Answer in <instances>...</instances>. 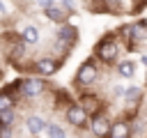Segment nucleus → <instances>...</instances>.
I'll list each match as a JSON object with an SVG mask.
<instances>
[{
    "mask_svg": "<svg viewBox=\"0 0 147 138\" xmlns=\"http://www.w3.org/2000/svg\"><path fill=\"white\" fill-rule=\"evenodd\" d=\"M117 55H119V46H117V41H115L113 37H106L103 41H99V46H96V57H99L101 62H115Z\"/></svg>",
    "mask_w": 147,
    "mask_h": 138,
    "instance_id": "1",
    "label": "nucleus"
},
{
    "mask_svg": "<svg viewBox=\"0 0 147 138\" xmlns=\"http://www.w3.org/2000/svg\"><path fill=\"white\" fill-rule=\"evenodd\" d=\"M96 78H99L96 62H94V60H85V62H83V67H80V69H78V74H76V83L85 87V85H92Z\"/></svg>",
    "mask_w": 147,
    "mask_h": 138,
    "instance_id": "2",
    "label": "nucleus"
},
{
    "mask_svg": "<svg viewBox=\"0 0 147 138\" xmlns=\"http://www.w3.org/2000/svg\"><path fill=\"white\" fill-rule=\"evenodd\" d=\"M18 87H21L23 97L34 99V97H39V94L46 90V83H44L41 78H23V80L18 83Z\"/></svg>",
    "mask_w": 147,
    "mask_h": 138,
    "instance_id": "3",
    "label": "nucleus"
},
{
    "mask_svg": "<svg viewBox=\"0 0 147 138\" xmlns=\"http://www.w3.org/2000/svg\"><path fill=\"white\" fill-rule=\"evenodd\" d=\"M110 120L106 117V115H101V113H96L94 117H92V122H90V126H92V133L94 136H99V138H106L108 136V131H110Z\"/></svg>",
    "mask_w": 147,
    "mask_h": 138,
    "instance_id": "4",
    "label": "nucleus"
},
{
    "mask_svg": "<svg viewBox=\"0 0 147 138\" xmlns=\"http://www.w3.org/2000/svg\"><path fill=\"white\" fill-rule=\"evenodd\" d=\"M124 37H129V41H131V44L147 39V23H142V21H140V23L126 25V28H124Z\"/></svg>",
    "mask_w": 147,
    "mask_h": 138,
    "instance_id": "5",
    "label": "nucleus"
},
{
    "mask_svg": "<svg viewBox=\"0 0 147 138\" xmlns=\"http://www.w3.org/2000/svg\"><path fill=\"white\" fill-rule=\"evenodd\" d=\"M87 117H90V115H87L78 103H71V106L67 108V120H69L74 126H85V124H87Z\"/></svg>",
    "mask_w": 147,
    "mask_h": 138,
    "instance_id": "6",
    "label": "nucleus"
},
{
    "mask_svg": "<svg viewBox=\"0 0 147 138\" xmlns=\"http://www.w3.org/2000/svg\"><path fill=\"white\" fill-rule=\"evenodd\" d=\"M34 69H37L41 76H53V74L60 69V62H57L55 57H41V60H37Z\"/></svg>",
    "mask_w": 147,
    "mask_h": 138,
    "instance_id": "7",
    "label": "nucleus"
},
{
    "mask_svg": "<svg viewBox=\"0 0 147 138\" xmlns=\"http://www.w3.org/2000/svg\"><path fill=\"white\" fill-rule=\"evenodd\" d=\"M57 37H60V44L71 46V44H76V39H78V30H76L71 23H64V25H60Z\"/></svg>",
    "mask_w": 147,
    "mask_h": 138,
    "instance_id": "8",
    "label": "nucleus"
},
{
    "mask_svg": "<svg viewBox=\"0 0 147 138\" xmlns=\"http://www.w3.org/2000/svg\"><path fill=\"white\" fill-rule=\"evenodd\" d=\"M78 106H80L87 115H96V113H99V108H101V101H99L94 94H83Z\"/></svg>",
    "mask_w": 147,
    "mask_h": 138,
    "instance_id": "9",
    "label": "nucleus"
},
{
    "mask_svg": "<svg viewBox=\"0 0 147 138\" xmlns=\"http://www.w3.org/2000/svg\"><path fill=\"white\" fill-rule=\"evenodd\" d=\"M106 138H131V129H129V122H113L110 124V131Z\"/></svg>",
    "mask_w": 147,
    "mask_h": 138,
    "instance_id": "10",
    "label": "nucleus"
},
{
    "mask_svg": "<svg viewBox=\"0 0 147 138\" xmlns=\"http://www.w3.org/2000/svg\"><path fill=\"white\" fill-rule=\"evenodd\" d=\"M44 126H46L44 117H39V115H28V117H25V129H28L32 136L41 133V131H44Z\"/></svg>",
    "mask_w": 147,
    "mask_h": 138,
    "instance_id": "11",
    "label": "nucleus"
},
{
    "mask_svg": "<svg viewBox=\"0 0 147 138\" xmlns=\"http://www.w3.org/2000/svg\"><path fill=\"white\" fill-rule=\"evenodd\" d=\"M21 37H23L25 44H37L39 41V30L34 25H23L21 28Z\"/></svg>",
    "mask_w": 147,
    "mask_h": 138,
    "instance_id": "12",
    "label": "nucleus"
},
{
    "mask_svg": "<svg viewBox=\"0 0 147 138\" xmlns=\"http://www.w3.org/2000/svg\"><path fill=\"white\" fill-rule=\"evenodd\" d=\"M44 14H46V18H51V21H55V23H62V21H64V9H62V7H55V5L44 7Z\"/></svg>",
    "mask_w": 147,
    "mask_h": 138,
    "instance_id": "13",
    "label": "nucleus"
},
{
    "mask_svg": "<svg viewBox=\"0 0 147 138\" xmlns=\"http://www.w3.org/2000/svg\"><path fill=\"white\" fill-rule=\"evenodd\" d=\"M25 53H28V44H25V41H18V44H14V46L9 48V57H11V60H16V62H18V60H23V55H25Z\"/></svg>",
    "mask_w": 147,
    "mask_h": 138,
    "instance_id": "14",
    "label": "nucleus"
},
{
    "mask_svg": "<svg viewBox=\"0 0 147 138\" xmlns=\"http://www.w3.org/2000/svg\"><path fill=\"white\" fill-rule=\"evenodd\" d=\"M133 71H136V67H133L131 60H122V62H117V74H119L122 78H131Z\"/></svg>",
    "mask_w": 147,
    "mask_h": 138,
    "instance_id": "15",
    "label": "nucleus"
},
{
    "mask_svg": "<svg viewBox=\"0 0 147 138\" xmlns=\"http://www.w3.org/2000/svg\"><path fill=\"white\" fill-rule=\"evenodd\" d=\"M44 131H46V136H48V138H69V136L64 133V129H60V126H57V124H53V122H46Z\"/></svg>",
    "mask_w": 147,
    "mask_h": 138,
    "instance_id": "16",
    "label": "nucleus"
},
{
    "mask_svg": "<svg viewBox=\"0 0 147 138\" xmlns=\"http://www.w3.org/2000/svg\"><path fill=\"white\" fill-rule=\"evenodd\" d=\"M14 122H16V110L11 108V110H5V113H0V126H14Z\"/></svg>",
    "mask_w": 147,
    "mask_h": 138,
    "instance_id": "17",
    "label": "nucleus"
},
{
    "mask_svg": "<svg viewBox=\"0 0 147 138\" xmlns=\"http://www.w3.org/2000/svg\"><path fill=\"white\" fill-rule=\"evenodd\" d=\"M14 101H16V99H11L9 92H2V94H0V113L11 110V108H14Z\"/></svg>",
    "mask_w": 147,
    "mask_h": 138,
    "instance_id": "18",
    "label": "nucleus"
},
{
    "mask_svg": "<svg viewBox=\"0 0 147 138\" xmlns=\"http://www.w3.org/2000/svg\"><path fill=\"white\" fill-rule=\"evenodd\" d=\"M124 97H126V103H129V106H136V103L140 101V90H138V87H129V90L124 92Z\"/></svg>",
    "mask_w": 147,
    "mask_h": 138,
    "instance_id": "19",
    "label": "nucleus"
},
{
    "mask_svg": "<svg viewBox=\"0 0 147 138\" xmlns=\"http://www.w3.org/2000/svg\"><path fill=\"white\" fill-rule=\"evenodd\" d=\"M124 92H126V90H124L122 85H115V87H113V94H115L117 99H119V97H124Z\"/></svg>",
    "mask_w": 147,
    "mask_h": 138,
    "instance_id": "20",
    "label": "nucleus"
},
{
    "mask_svg": "<svg viewBox=\"0 0 147 138\" xmlns=\"http://www.w3.org/2000/svg\"><path fill=\"white\" fill-rule=\"evenodd\" d=\"M0 138H11V129L9 126H0Z\"/></svg>",
    "mask_w": 147,
    "mask_h": 138,
    "instance_id": "21",
    "label": "nucleus"
},
{
    "mask_svg": "<svg viewBox=\"0 0 147 138\" xmlns=\"http://www.w3.org/2000/svg\"><path fill=\"white\" fill-rule=\"evenodd\" d=\"M39 5H41V7H51V5H53V0H39Z\"/></svg>",
    "mask_w": 147,
    "mask_h": 138,
    "instance_id": "22",
    "label": "nucleus"
},
{
    "mask_svg": "<svg viewBox=\"0 0 147 138\" xmlns=\"http://www.w3.org/2000/svg\"><path fill=\"white\" fill-rule=\"evenodd\" d=\"M5 12H7V7H5V2L0 0V14H5Z\"/></svg>",
    "mask_w": 147,
    "mask_h": 138,
    "instance_id": "23",
    "label": "nucleus"
},
{
    "mask_svg": "<svg viewBox=\"0 0 147 138\" xmlns=\"http://www.w3.org/2000/svg\"><path fill=\"white\" fill-rule=\"evenodd\" d=\"M142 64H145V67H147V55H142Z\"/></svg>",
    "mask_w": 147,
    "mask_h": 138,
    "instance_id": "24",
    "label": "nucleus"
},
{
    "mask_svg": "<svg viewBox=\"0 0 147 138\" xmlns=\"http://www.w3.org/2000/svg\"><path fill=\"white\" fill-rule=\"evenodd\" d=\"M87 138H90V136H87Z\"/></svg>",
    "mask_w": 147,
    "mask_h": 138,
    "instance_id": "25",
    "label": "nucleus"
}]
</instances>
